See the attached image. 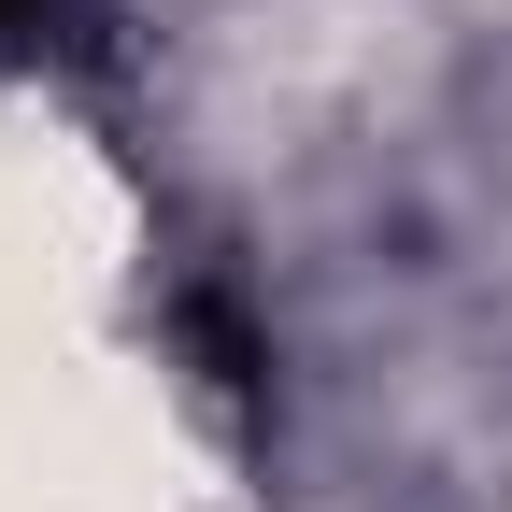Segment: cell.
Here are the masks:
<instances>
[{
  "mask_svg": "<svg viewBox=\"0 0 512 512\" xmlns=\"http://www.w3.org/2000/svg\"><path fill=\"white\" fill-rule=\"evenodd\" d=\"M72 29V0H0V43H57Z\"/></svg>",
  "mask_w": 512,
  "mask_h": 512,
  "instance_id": "cell-1",
  "label": "cell"
}]
</instances>
